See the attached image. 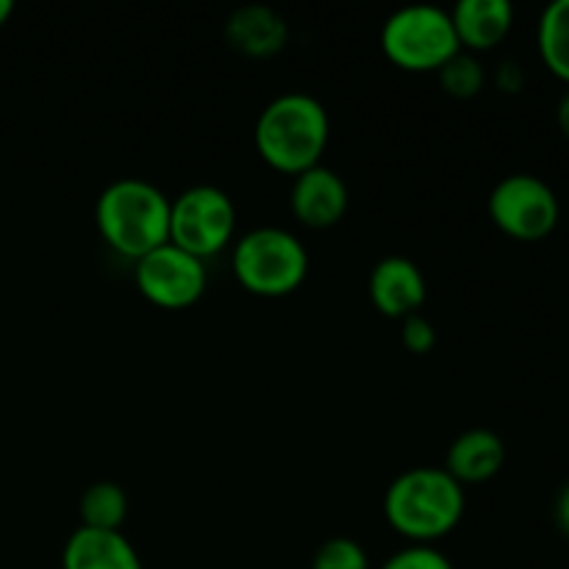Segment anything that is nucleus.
<instances>
[{"mask_svg": "<svg viewBox=\"0 0 569 569\" xmlns=\"http://www.w3.org/2000/svg\"><path fill=\"white\" fill-rule=\"evenodd\" d=\"M331 117L309 92H283L261 109L253 128V142L261 161L283 176H300L322 164Z\"/></svg>", "mask_w": 569, "mask_h": 569, "instance_id": "f257e3e1", "label": "nucleus"}, {"mask_svg": "<svg viewBox=\"0 0 569 569\" xmlns=\"http://www.w3.org/2000/svg\"><path fill=\"white\" fill-rule=\"evenodd\" d=\"M467 511V495L445 467H415L389 483L383 517L409 545H433L456 531Z\"/></svg>", "mask_w": 569, "mask_h": 569, "instance_id": "f03ea898", "label": "nucleus"}, {"mask_svg": "<svg viewBox=\"0 0 569 569\" xmlns=\"http://www.w3.org/2000/svg\"><path fill=\"white\" fill-rule=\"evenodd\" d=\"M94 226L114 253L139 261L170 242V198L144 178H117L98 194Z\"/></svg>", "mask_w": 569, "mask_h": 569, "instance_id": "7ed1b4c3", "label": "nucleus"}, {"mask_svg": "<svg viewBox=\"0 0 569 569\" xmlns=\"http://www.w3.org/2000/svg\"><path fill=\"white\" fill-rule=\"evenodd\" d=\"M233 276L259 298H283L303 287L309 276V250L281 226H261L242 233L233 244Z\"/></svg>", "mask_w": 569, "mask_h": 569, "instance_id": "20e7f679", "label": "nucleus"}, {"mask_svg": "<svg viewBox=\"0 0 569 569\" xmlns=\"http://www.w3.org/2000/svg\"><path fill=\"white\" fill-rule=\"evenodd\" d=\"M381 50L406 72H439L461 50L450 11L431 3L403 6L381 28Z\"/></svg>", "mask_w": 569, "mask_h": 569, "instance_id": "39448f33", "label": "nucleus"}, {"mask_svg": "<svg viewBox=\"0 0 569 569\" xmlns=\"http://www.w3.org/2000/svg\"><path fill=\"white\" fill-rule=\"evenodd\" d=\"M237 206L214 183L189 187L170 200V242L206 261L233 242Z\"/></svg>", "mask_w": 569, "mask_h": 569, "instance_id": "423d86ee", "label": "nucleus"}, {"mask_svg": "<svg viewBox=\"0 0 569 569\" xmlns=\"http://www.w3.org/2000/svg\"><path fill=\"white\" fill-rule=\"evenodd\" d=\"M489 220L517 242H539L550 237L561 220V200L545 178L515 172L489 192Z\"/></svg>", "mask_w": 569, "mask_h": 569, "instance_id": "0eeeda50", "label": "nucleus"}, {"mask_svg": "<svg viewBox=\"0 0 569 569\" xmlns=\"http://www.w3.org/2000/svg\"><path fill=\"white\" fill-rule=\"evenodd\" d=\"M133 283L148 303L178 311L203 298L209 276L198 256L167 242L133 261Z\"/></svg>", "mask_w": 569, "mask_h": 569, "instance_id": "6e6552de", "label": "nucleus"}, {"mask_svg": "<svg viewBox=\"0 0 569 569\" xmlns=\"http://www.w3.org/2000/svg\"><path fill=\"white\" fill-rule=\"evenodd\" d=\"M348 183L331 167L317 164L295 176L292 192H289V209H292L295 220L300 226L326 231V228H333L348 214Z\"/></svg>", "mask_w": 569, "mask_h": 569, "instance_id": "1a4fd4ad", "label": "nucleus"}, {"mask_svg": "<svg viewBox=\"0 0 569 569\" xmlns=\"http://www.w3.org/2000/svg\"><path fill=\"white\" fill-rule=\"evenodd\" d=\"M370 300L389 320H406L426 303L428 283L420 267L406 256H387L370 272Z\"/></svg>", "mask_w": 569, "mask_h": 569, "instance_id": "9d476101", "label": "nucleus"}, {"mask_svg": "<svg viewBox=\"0 0 569 569\" xmlns=\"http://www.w3.org/2000/svg\"><path fill=\"white\" fill-rule=\"evenodd\" d=\"M461 50L478 56L495 50L515 28V6L509 0H461L450 9Z\"/></svg>", "mask_w": 569, "mask_h": 569, "instance_id": "9b49d317", "label": "nucleus"}, {"mask_svg": "<svg viewBox=\"0 0 569 569\" xmlns=\"http://www.w3.org/2000/svg\"><path fill=\"white\" fill-rule=\"evenodd\" d=\"M226 42L248 59H270L289 42V26L270 6H242L226 22Z\"/></svg>", "mask_w": 569, "mask_h": 569, "instance_id": "f8f14e48", "label": "nucleus"}, {"mask_svg": "<svg viewBox=\"0 0 569 569\" xmlns=\"http://www.w3.org/2000/svg\"><path fill=\"white\" fill-rule=\"evenodd\" d=\"M61 569H144L137 548L122 531H92L81 528L70 533L61 550Z\"/></svg>", "mask_w": 569, "mask_h": 569, "instance_id": "ddd939ff", "label": "nucleus"}, {"mask_svg": "<svg viewBox=\"0 0 569 569\" xmlns=\"http://www.w3.org/2000/svg\"><path fill=\"white\" fill-rule=\"evenodd\" d=\"M506 445L489 428H470L450 442L445 470L450 478L470 487V483H487L503 470Z\"/></svg>", "mask_w": 569, "mask_h": 569, "instance_id": "4468645a", "label": "nucleus"}, {"mask_svg": "<svg viewBox=\"0 0 569 569\" xmlns=\"http://www.w3.org/2000/svg\"><path fill=\"white\" fill-rule=\"evenodd\" d=\"M537 50L550 76L569 87V0H556L542 11L537 26Z\"/></svg>", "mask_w": 569, "mask_h": 569, "instance_id": "2eb2a0df", "label": "nucleus"}, {"mask_svg": "<svg viewBox=\"0 0 569 569\" xmlns=\"http://www.w3.org/2000/svg\"><path fill=\"white\" fill-rule=\"evenodd\" d=\"M128 495L120 483L98 481L83 489L81 503H78V517L81 528L92 531H122L128 520Z\"/></svg>", "mask_w": 569, "mask_h": 569, "instance_id": "dca6fc26", "label": "nucleus"}, {"mask_svg": "<svg viewBox=\"0 0 569 569\" xmlns=\"http://www.w3.org/2000/svg\"><path fill=\"white\" fill-rule=\"evenodd\" d=\"M439 76V87L445 89V94L456 100H470L481 94V89L487 87V70H483L481 59L467 50H459L450 61H445Z\"/></svg>", "mask_w": 569, "mask_h": 569, "instance_id": "f3484780", "label": "nucleus"}, {"mask_svg": "<svg viewBox=\"0 0 569 569\" xmlns=\"http://www.w3.org/2000/svg\"><path fill=\"white\" fill-rule=\"evenodd\" d=\"M311 569H372L370 556L356 539L333 537L317 548Z\"/></svg>", "mask_w": 569, "mask_h": 569, "instance_id": "a211bd4d", "label": "nucleus"}, {"mask_svg": "<svg viewBox=\"0 0 569 569\" xmlns=\"http://www.w3.org/2000/svg\"><path fill=\"white\" fill-rule=\"evenodd\" d=\"M378 569H456L453 561L433 545H406Z\"/></svg>", "mask_w": 569, "mask_h": 569, "instance_id": "6ab92c4d", "label": "nucleus"}, {"mask_svg": "<svg viewBox=\"0 0 569 569\" xmlns=\"http://www.w3.org/2000/svg\"><path fill=\"white\" fill-rule=\"evenodd\" d=\"M400 339H403V348L415 356L431 353L433 345H437V328L431 326L428 317L409 315L406 320H400Z\"/></svg>", "mask_w": 569, "mask_h": 569, "instance_id": "aec40b11", "label": "nucleus"}, {"mask_svg": "<svg viewBox=\"0 0 569 569\" xmlns=\"http://www.w3.org/2000/svg\"><path fill=\"white\" fill-rule=\"evenodd\" d=\"M495 87L506 94H515L526 87V70H522L520 61L515 59H506L500 61L498 72H495Z\"/></svg>", "mask_w": 569, "mask_h": 569, "instance_id": "412c9836", "label": "nucleus"}, {"mask_svg": "<svg viewBox=\"0 0 569 569\" xmlns=\"http://www.w3.org/2000/svg\"><path fill=\"white\" fill-rule=\"evenodd\" d=\"M553 517H556V526H559V531L569 539V481L561 487V492L556 495Z\"/></svg>", "mask_w": 569, "mask_h": 569, "instance_id": "4be33fe9", "label": "nucleus"}, {"mask_svg": "<svg viewBox=\"0 0 569 569\" xmlns=\"http://www.w3.org/2000/svg\"><path fill=\"white\" fill-rule=\"evenodd\" d=\"M556 126H559L561 137L569 139V87L559 98V106H556Z\"/></svg>", "mask_w": 569, "mask_h": 569, "instance_id": "5701e85b", "label": "nucleus"}, {"mask_svg": "<svg viewBox=\"0 0 569 569\" xmlns=\"http://www.w3.org/2000/svg\"><path fill=\"white\" fill-rule=\"evenodd\" d=\"M11 14H14V6H11L9 0H0V28H3L6 22H9Z\"/></svg>", "mask_w": 569, "mask_h": 569, "instance_id": "b1692460", "label": "nucleus"}]
</instances>
